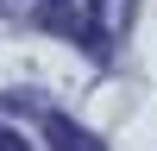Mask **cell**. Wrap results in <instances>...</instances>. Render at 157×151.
Here are the masks:
<instances>
[{
	"label": "cell",
	"mask_w": 157,
	"mask_h": 151,
	"mask_svg": "<svg viewBox=\"0 0 157 151\" xmlns=\"http://www.w3.org/2000/svg\"><path fill=\"white\" fill-rule=\"evenodd\" d=\"M44 138H50V151H107L94 132H82L69 113H50V120H44Z\"/></svg>",
	"instance_id": "cell-1"
},
{
	"label": "cell",
	"mask_w": 157,
	"mask_h": 151,
	"mask_svg": "<svg viewBox=\"0 0 157 151\" xmlns=\"http://www.w3.org/2000/svg\"><path fill=\"white\" fill-rule=\"evenodd\" d=\"M0 151H25V138H19V132H6V126H0Z\"/></svg>",
	"instance_id": "cell-2"
}]
</instances>
